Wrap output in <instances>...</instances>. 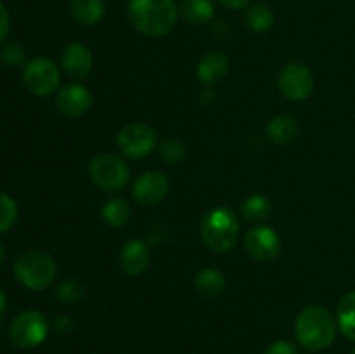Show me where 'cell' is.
<instances>
[{
    "instance_id": "cell-1",
    "label": "cell",
    "mask_w": 355,
    "mask_h": 354,
    "mask_svg": "<svg viewBox=\"0 0 355 354\" xmlns=\"http://www.w3.org/2000/svg\"><path fill=\"white\" fill-rule=\"evenodd\" d=\"M175 0H128V19L146 37H165L177 23Z\"/></svg>"
},
{
    "instance_id": "cell-2",
    "label": "cell",
    "mask_w": 355,
    "mask_h": 354,
    "mask_svg": "<svg viewBox=\"0 0 355 354\" xmlns=\"http://www.w3.org/2000/svg\"><path fill=\"white\" fill-rule=\"evenodd\" d=\"M297 340L309 351H322L335 340L336 325L328 309L309 305L298 314L295 323Z\"/></svg>"
},
{
    "instance_id": "cell-3",
    "label": "cell",
    "mask_w": 355,
    "mask_h": 354,
    "mask_svg": "<svg viewBox=\"0 0 355 354\" xmlns=\"http://www.w3.org/2000/svg\"><path fill=\"white\" fill-rule=\"evenodd\" d=\"M239 224L234 212L227 207H218L208 212L201 222V239L217 253L229 252L238 239Z\"/></svg>"
},
{
    "instance_id": "cell-4",
    "label": "cell",
    "mask_w": 355,
    "mask_h": 354,
    "mask_svg": "<svg viewBox=\"0 0 355 354\" xmlns=\"http://www.w3.org/2000/svg\"><path fill=\"white\" fill-rule=\"evenodd\" d=\"M16 278L30 290H44L54 281L55 262L49 253L40 250H28L14 262Z\"/></svg>"
},
{
    "instance_id": "cell-5",
    "label": "cell",
    "mask_w": 355,
    "mask_h": 354,
    "mask_svg": "<svg viewBox=\"0 0 355 354\" xmlns=\"http://www.w3.org/2000/svg\"><path fill=\"white\" fill-rule=\"evenodd\" d=\"M89 176L97 187L107 193H116L128 183L130 169L120 156L101 153L90 160Z\"/></svg>"
},
{
    "instance_id": "cell-6",
    "label": "cell",
    "mask_w": 355,
    "mask_h": 354,
    "mask_svg": "<svg viewBox=\"0 0 355 354\" xmlns=\"http://www.w3.org/2000/svg\"><path fill=\"white\" fill-rule=\"evenodd\" d=\"M49 333V323L45 316L40 311H23L14 318L12 325H10L9 335L10 340L16 344L17 347H37L47 339Z\"/></svg>"
},
{
    "instance_id": "cell-7",
    "label": "cell",
    "mask_w": 355,
    "mask_h": 354,
    "mask_svg": "<svg viewBox=\"0 0 355 354\" xmlns=\"http://www.w3.org/2000/svg\"><path fill=\"white\" fill-rule=\"evenodd\" d=\"M277 87L286 99L304 101L314 92V73L304 62H290L281 69Z\"/></svg>"
},
{
    "instance_id": "cell-8",
    "label": "cell",
    "mask_w": 355,
    "mask_h": 354,
    "mask_svg": "<svg viewBox=\"0 0 355 354\" xmlns=\"http://www.w3.org/2000/svg\"><path fill=\"white\" fill-rule=\"evenodd\" d=\"M23 80L26 89L38 97H47L54 94L59 85V69L51 59L37 58L30 61L24 68Z\"/></svg>"
},
{
    "instance_id": "cell-9",
    "label": "cell",
    "mask_w": 355,
    "mask_h": 354,
    "mask_svg": "<svg viewBox=\"0 0 355 354\" xmlns=\"http://www.w3.org/2000/svg\"><path fill=\"white\" fill-rule=\"evenodd\" d=\"M116 146L127 158H144L156 148V132L146 124H130L120 130Z\"/></svg>"
},
{
    "instance_id": "cell-10",
    "label": "cell",
    "mask_w": 355,
    "mask_h": 354,
    "mask_svg": "<svg viewBox=\"0 0 355 354\" xmlns=\"http://www.w3.org/2000/svg\"><path fill=\"white\" fill-rule=\"evenodd\" d=\"M246 252L257 260L262 262H269L279 255L281 250V239L277 233L272 228L267 226H257L252 231H248L245 238Z\"/></svg>"
},
{
    "instance_id": "cell-11",
    "label": "cell",
    "mask_w": 355,
    "mask_h": 354,
    "mask_svg": "<svg viewBox=\"0 0 355 354\" xmlns=\"http://www.w3.org/2000/svg\"><path fill=\"white\" fill-rule=\"evenodd\" d=\"M170 183L165 174L156 172H144L134 184V198L141 205H156L168 194Z\"/></svg>"
},
{
    "instance_id": "cell-12",
    "label": "cell",
    "mask_w": 355,
    "mask_h": 354,
    "mask_svg": "<svg viewBox=\"0 0 355 354\" xmlns=\"http://www.w3.org/2000/svg\"><path fill=\"white\" fill-rule=\"evenodd\" d=\"M92 94L89 92L87 87L80 85V83L66 85L64 89H61V92L58 94V99H55L58 110L69 118H78L85 115L92 108Z\"/></svg>"
},
{
    "instance_id": "cell-13",
    "label": "cell",
    "mask_w": 355,
    "mask_h": 354,
    "mask_svg": "<svg viewBox=\"0 0 355 354\" xmlns=\"http://www.w3.org/2000/svg\"><path fill=\"white\" fill-rule=\"evenodd\" d=\"M61 62L64 71L68 73L71 78L82 80L85 78L90 73L94 65L92 52L87 45L80 44V42H75V44H69L68 47L62 51Z\"/></svg>"
},
{
    "instance_id": "cell-14",
    "label": "cell",
    "mask_w": 355,
    "mask_h": 354,
    "mask_svg": "<svg viewBox=\"0 0 355 354\" xmlns=\"http://www.w3.org/2000/svg\"><path fill=\"white\" fill-rule=\"evenodd\" d=\"M151 262V250L141 239H130L120 252V266L128 276H139Z\"/></svg>"
},
{
    "instance_id": "cell-15",
    "label": "cell",
    "mask_w": 355,
    "mask_h": 354,
    "mask_svg": "<svg viewBox=\"0 0 355 354\" xmlns=\"http://www.w3.org/2000/svg\"><path fill=\"white\" fill-rule=\"evenodd\" d=\"M229 71V58L222 52H210V54L203 56L198 65V78L205 85H214V83L220 82Z\"/></svg>"
},
{
    "instance_id": "cell-16",
    "label": "cell",
    "mask_w": 355,
    "mask_h": 354,
    "mask_svg": "<svg viewBox=\"0 0 355 354\" xmlns=\"http://www.w3.org/2000/svg\"><path fill=\"white\" fill-rule=\"evenodd\" d=\"M68 9L76 23L83 26H94L104 17L106 7L103 0H69Z\"/></svg>"
},
{
    "instance_id": "cell-17",
    "label": "cell",
    "mask_w": 355,
    "mask_h": 354,
    "mask_svg": "<svg viewBox=\"0 0 355 354\" xmlns=\"http://www.w3.org/2000/svg\"><path fill=\"white\" fill-rule=\"evenodd\" d=\"M298 121L297 118L290 117V115H277L270 120L269 127H267V134L269 139L276 144H288L293 141L298 135Z\"/></svg>"
},
{
    "instance_id": "cell-18",
    "label": "cell",
    "mask_w": 355,
    "mask_h": 354,
    "mask_svg": "<svg viewBox=\"0 0 355 354\" xmlns=\"http://www.w3.org/2000/svg\"><path fill=\"white\" fill-rule=\"evenodd\" d=\"M225 285H227V281H225L224 274L214 267L201 269L194 278V287L205 297H217L225 290Z\"/></svg>"
},
{
    "instance_id": "cell-19",
    "label": "cell",
    "mask_w": 355,
    "mask_h": 354,
    "mask_svg": "<svg viewBox=\"0 0 355 354\" xmlns=\"http://www.w3.org/2000/svg\"><path fill=\"white\" fill-rule=\"evenodd\" d=\"M180 14L189 24H205L215 16V6L211 0H182Z\"/></svg>"
},
{
    "instance_id": "cell-20",
    "label": "cell",
    "mask_w": 355,
    "mask_h": 354,
    "mask_svg": "<svg viewBox=\"0 0 355 354\" xmlns=\"http://www.w3.org/2000/svg\"><path fill=\"white\" fill-rule=\"evenodd\" d=\"M338 326L347 339L355 340V292L343 295L336 307Z\"/></svg>"
},
{
    "instance_id": "cell-21",
    "label": "cell",
    "mask_w": 355,
    "mask_h": 354,
    "mask_svg": "<svg viewBox=\"0 0 355 354\" xmlns=\"http://www.w3.org/2000/svg\"><path fill=\"white\" fill-rule=\"evenodd\" d=\"M103 219L111 228L125 226L130 219V205L123 198H111L103 207Z\"/></svg>"
},
{
    "instance_id": "cell-22",
    "label": "cell",
    "mask_w": 355,
    "mask_h": 354,
    "mask_svg": "<svg viewBox=\"0 0 355 354\" xmlns=\"http://www.w3.org/2000/svg\"><path fill=\"white\" fill-rule=\"evenodd\" d=\"M272 212V205L262 194H253V196L246 198L241 205V214L243 217L248 219L252 222H262Z\"/></svg>"
},
{
    "instance_id": "cell-23",
    "label": "cell",
    "mask_w": 355,
    "mask_h": 354,
    "mask_svg": "<svg viewBox=\"0 0 355 354\" xmlns=\"http://www.w3.org/2000/svg\"><path fill=\"white\" fill-rule=\"evenodd\" d=\"M246 23L257 33H263V31L270 30L274 24V12L269 6L266 3H255L248 9L246 14Z\"/></svg>"
},
{
    "instance_id": "cell-24",
    "label": "cell",
    "mask_w": 355,
    "mask_h": 354,
    "mask_svg": "<svg viewBox=\"0 0 355 354\" xmlns=\"http://www.w3.org/2000/svg\"><path fill=\"white\" fill-rule=\"evenodd\" d=\"M59 301H62L64 304H76L83 298L85 290H83V285L78 283L76 280H66L55 290Z\"/></svg>"
},
{
    "instance_id": "cell-25",
    "label": "cell",
    "mask_w": 355,
    "mask_h": 354,
    "mask_svg": "<svg viewBox=\"0 0 355 354\" xmlns=\"http://www.w3.org/2000/svg\"><path fill=\"white\" fill-rule=\"evenodd\" d=\"M17 219V205L9 194L0 193V233L12 228Z\"/></svg>"
},
{
    "instance_id": "cell-26",
    "label": "cell",
    "mask_w": 355,
    "mask_h": 354,
    "mask_svg": "<svg viewBox=\"0 0 355 354\" xmlns=\"http://www.w3.org/2000/svg\"><path fill=\"white\" fill-rule=\"evenodd\" d=\"M186 146L179 141H166L159 148V156L168 165H179L186 158Z\"/></svg>"
},
{
    "instance_id": "cell-27",
    "label": "cell",
    "mask_w": 355,
    "mask_h": 354,
    "mask_svg": "<svg viewBox=\"0 0 355 354\" xmlns=\"http://www.w3.org/2000/svg\"><path fill=\"white\" fill-rule=\"evenodd\" d=\"M2 59L7 62L9 66H17L23 62L24 59V51L19 44L16 42H9L6 47L2 49Z\"/></svg>"
},
{
    "instance_id": "cell-28",
    "label": "cell",
    "mask_w": 355,
    "mask_h": 354,
    "mask_svg": "<svg viewBox=\"0 0 355 354\" xmlns=\"http://www.w3.org/2000/svg\"><path fill=\"white\" fill-rule=\"evenodd\" d=\"M266 354H297V347L288 340H276L267 347Z\"/></svg>"
},
{
    "instance_id": "cell-29",
    "label": "cell",
    "mask_w": 355,
    "mask_h": 354,
    "mask_svg": "<svg viewBox=\"0 0 355 354\" xmlns=\"http://www.w3.org/2000/svg\"><path fill=\"white\" fill-rule=\"evenodd\" d=\"M52 325H54L55 332L61 333V335H66V333L71 332L73 326H75V323H73V319L68 318V316H58Z\"/></svg>"
},
{
    "instance_id": "cell-30",
    "label": "cell",
    "mask_w": 355,
    "mask_h": 354,
    "mask_svg": "<svg viewBox=\"0 0 355 354\" xmlns=\"http://www.w3.org/2000/svg\"><path fill=\"white\" fill-rule=\"evenodd\" d=\"M7 31H9V12H7L6 6L0 2V42L6 38Z\"/></svg>"
},
{
    "instance_id": "cell-31",
    "label": "cell",
    "mask_w": 355,
    "mask_h": 354,
    "mask_svg": "<svg viewBox=\"0 0 355 354\" xmlns=\"http://www.w3.org/2000/svg\"><path fill=\"white\" fill-rule=\"evenodd\" d=\"M218 2H220L224 7H227V9L239 10V9H245V7H248V3L252 2V0H218Z\"/></svg>"
},
{
    "instance_id": "cell-32",
    "label": "cell",
    "mask_w": 355,
    "mask_h": 354,
    "mask_svg": "<svg viewBox=\"0 0 355 354\" xmlns=\"http://www.w3.org/2000/svg\"><path fill=\"white\" fill-rule=\"evenodd\" d=\"M6 305H7L6 295H3V292L0 290V316H2L3 311H6Z\"/></svg>"
},
{
    "instance_id": "cell-33",
    "label": "cell",
    "mask_w": 355,
    "mask_h": 354,
    "mask_svg": "<svg viewBox=\"0 0 355 354\" xmlns=\"http://www.w3.org/2000/svg\"><path fill=\"white\" fill-rule=\"evenodd\" d=\"M3 257H6V250H3V246H2V245H0V264H2Z\"/></svg>"
},
{
    "instance_id": "cell-34",
    "label": "cell",
    "mask_w": 355,
    "mask_h": 354,
    "mask_svg": "<svg viewBox=\"0 0 355 354\" xmlns=\"http://www.w3.org/2000/svg\"><path fill=\"white\" fill-rule=\"evenodd\" d=\"M350 354H355V349H354V351H352V353H350Z\"/></svg>"
}]
</instances>
